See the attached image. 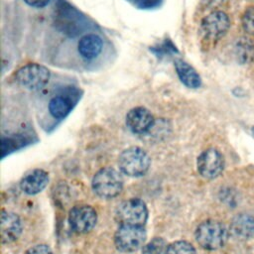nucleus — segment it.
<instances>
[{
  "instance_id": "f257e3e1",
  "label": "nucleus",
  "mask_w": 254,
  "mask_h": 254,
  "mask_svg": "<svg viewBox=\"0 0 254 254\" xmlns=\"http://www.w3.org/2000/svg\"><path fill=\"white\" fill-rule=\"evenodd\" d=\"M229 231L223 223L208 219L201 222L195 230L194 236L198 245L205 250L221 248L227 241Z\"/></svg>"
},
{
  "instance_id": "f03ea898",
  "label": "nucleus",
  "mask_w": 254,
  "mask_h": 254,
  "mask_svg": "<svg viewBox=\"0 0 254 254\" xmlns=\"http://www.w3.org/2000/svg\"><path fill=\"white\" fill-rule=\"evenodd\" d=\"M118 165L121 172L125 175L129 177H141L148 172L151 159L142 148L130 147L120 154Z\"/></svg>"
},
{
  "instance_id": "7ed1b4c3",
  "label": "nucleus",
  "mask_w": 254,
  "mask_h": 254,
  "mask_svg": "<svg viewBox=\"0 0 254 254\" xmlns=\"http://www.w3.org/2000/svg\"><path fill=\"white\" fill-rule=\"evenodd\" d=\"M123 188L121 175L112 168L99 170L92 179L93 191L102 198H112L120 193Z\"/></svg>"
},
{
  "instance_id": "20e7f679",
  "label": "nucleus",
  "mask_w": 254,
  "mask_h": 254,
  "mask_svg": "<svg viewBox=\"0 0 254 254\" xmlns=\"http://www.w3.org/2000/svg\"><path fill=\"white\" fill-rule=\"evenodd\" d=\"M51 78V71L40 64H28L21 66L15 73V81L29 90H40Z\"/></svg>"
},
{
  "instance_id": "39448f33",
  "label": "nucleus",
  "mask_w": 254,
  "mask_h": 254,
  "mask_svg": "<svg viewBox=\"0 0 254 254\" xmlns=\"http://www.w3.org/2000/svg\"><path fill=\"white\" fill-rule=\"evenodd\" d=\"M146 231L143 226L120 224L114 235V243L122 252H134L144 246Z\"/></svg>"
},
{
  "instance_id": "423d86ee",
  "label": "nucleus",
  "mask_w": 254,
  "mask_h": 254,
  "mask_svg": "<svg viewBox=\"0 0 254 254\" xmlns=\"http://www.w3.org/2000/svg\"><path fill=\"white\" fill-rule=\"evenodd\" d=\"M115 217L119 224L144 226L148 219V208L142 199L130 198L118 205Z\"/></svg>"
},
{
  "instance_id": "0eeeda50",
  "label": "nucleus",
  "mask_w": 254,
  "mask_h": 254,
  "mask_svg": "<svg viewBox=\"0 0 254 254\" xmlns=\"http://www.w3.org/2000/svg\"><path fill=\"white\" fill-rule=\"evenodd\" d=\"M230 21L222 11H213L206 15L200 22V32L205 40L218 41L228 31Z\"/></svg>"
},
{
  "instance_id": "6e6552de",
  "label": "nucleus",
  "mask_w": 254,
  "mask_h": 254,
  "mask_svg": "<svg viewBox=\"0 0 254 254\" xmlns=\"http://www.w3.org/2000/svg\"><path fill=\"white\" fill-rule=\"evenodd\" d=\"M197 171L205 179H215L223 171L224 159L222 154L209 148L203 151L197 158Z\"/></svg>"
},
{
  "instance_id": "1a4fd4ad",
  "label": "nucleus",
  "mask_w": 254,
  "mask_h": 254,
  "mask_svg": "<svg viewBox=\"0 0 254 254\" xmlns=\"http://www.w3.org/2000/svg\"><path fill=\"white\" fill-rule=\"evenodd\" d=\"M97 214L89 205H76L68 214V222L71 229L76 233H87L96 224Z\"/></svg>"
},
{
  "instance_id": "9d476101",
  "label": "nucleus",
  "mask_w": 254,
  "mask_h": 254,
  "mask_svg": "<svg viewBox=\"0 0 254 254\" xmlns=\"http://www.w3.org/2000/svg\"><path fill=\"white\" fill-rule=\"evenodd\" d=\"M155 119L151 111L143 106L130 109L126 114V125L134 134H145L154 125Z\"/></svg>"
},
{
  "instance_id": "9b49d317",
  "label": "nucleus",
  "mask_w": 254,
  "mask_h": 254,
  "mask_svg": "<svg viewBox=\"0 0 254 254\" xmlns=\"http://www.w3.org/2000/svg\"><path fill=\"white\" fill-rule=\"evenodd\" d=\"M1 239L3 243H11L18 239L22 232V223L19 216L10 211H2L0 222Z\"/></svg>"
},
{
  "instance_id": "f8f14e48",
  "label": "nucleus",
  "mask_w": 254,
  "mask_h": 254,
  "mask_svg": "<svg viewBox=\"0 0 254 254\" xmlns=\"http://www.w3.org/2000/svg\"><path fill=\"white\" fill-rule=\"evenodd\" d=\"M103 41L96 34H86L77 43V53L85 61L96 59L102 52Z\"/></svg>"
},
{
  "instance_id": "ddd939ff",
  "label": "nucleus",
  "mask_w": 254,
  "mask_h": 254,
  "mask_svg": "<svg viewBox=\"0 0 254 254\" xmlns=\"http://www.w3.org/2000/svg\"><path fill=\"white\" fill-rule=\"evenodd\" d=\"M49 183V174L41 169H36L27 174L20 182L21 190L30 195L41 192Z\"/></svg>"
},
{
  "instance_id": "4468645a",
  "label": "nucleus",
  "mask_w": 254,
  "mask_h": 254,
  "mask_svg": "<svg viewBox=\"0 0 254 254\" xmlns=\"http://www.w3.org/2000/svg\"><path fill=\"white\" fill-rule=\"evenodd\" d=\"M69 95V93H60L50 99L48 108L55 119L65 118L76 104L77 99H74L73 95Z\"/></svg>"
},
{
  "instance_id": "2eb2a0df",
  "label": "nucleus",
  "mask_w": 254,
  "mask_h": 254,
  "mask_svg": "<svg viewBox=\"0 0 254 254\" xmlns=\"http://www.w3.org/2000/svg\"><path fill=\"white\" fill-rule=\"evenodd\" d=\"M229 232L239 240H247L254 235V217L241 213L236 215L230 225Z\"/></svg>"
},
{
  "instance_id": "dca6fc26",
  "label": "nucleus",
  "mask_w": 254,
  "mask_h": 254,
  "mask_svg": "<svg viewBox=\"0 0 254 254\" xmlns=\"http://www.w3.org/2000/svg\"><path fill=\"white\" fill-rule=\"evenodd\" d=\"M175 69L181 82L189 88H198L201 85V78L198 72L183 60L175 61Z\"/></svg>"
},
{
  "instance_id": "f3484780",
  "label": "nucleus",
  "mask_w": 254,
  "mask_h": 254,
  "mask_svg": "<svg viewBox=\"0 0 254 254\" xmlns=\"http://www.w3.org/2000/svg\"><path fill=\"white\" fill-rule=\"evenodd\" d=\"M236 55L241 63L251 62L254 56V46L247 38L240 39L236 44Z\"/></svg>"
},
{
  "instance_id": "a211bd4d",
  "label": "nucleus",
  "mask_w": 254,
  "mask_h": 254,
  "mask_svg": "<svg viewBox=\"0 0 254 254\" xmlns=\"http://www.w3.org/2000/svg\"><path fill=\"white\" fill-rule=\"evenodd\" d=\"M167 242L161 237H155L142 248V254H166Z\"/></svg>"
},
{
  "instance_id": "6ab92c4d",
  "label": "nucleus",
  "mask_w": 254,
  "mask_h": 254,
  "mask_svg": "<svg viewBox=\"0 0 254 254\" xmlns=\"http://www.w3.org/2000/svg\"><path fill=\"white\" fill-rule=\"evenodd\" d=\"M166 254H195V249L190 242L179 240L168 245Z\"/></svg>"
},
{
  "instance_id": "aec40b11",
  "label": "nucleus",
  "mask_w": 254,
  "mask_h": 254,
  "mask_svg": "<svg viewBox=\"0 0 254 254\" xmlns=\"http://www.w3.org/2000/svg\"><path fill=\"white\" fill-rule=\"evenodd\" d=\"M242 27L246 33L254 36V6L249 7L242 16Z\"/></svg>"
},
{
  "instance_id": "412c9836",
  "label": "nucleus",
  "mask_w": 254,
  "mask_h": 254,
  "mask_svg": "<svg viewBox=\"0 0 254 254\" xmlns=\"http://www.w3.org/2000/svg\"><path fill=\"white\" fill-rule=\"evenodd\" d=\"M25 254H54L52 249L46 244H39L29 248Z\"/></svg>"
},
{
  "instance_id": "4be33fe9",
  "label": "nucleus",
  "mask_w": 254,
  "mask_h": 254,
  "mask_svg": "<svg viewBox=\"0 0 254 254\" xmlns=\"http://www.w3.org/2000/svg\"><path fill=\"white\" fill-rule=\"evenodd\" d=\"M27 5L34 8H44L46 7L51 0H23Z\"/></svg>"
},
{
  "instance_id": "5701e85b",
  "label": "nucleus",
  "mask_w": 254,
  "mask_h": 254,
  "mask_svg": "<svg viewBox=\"0 0 254 254\" xmlns=\"http://www.w3.org/2000/svg\"><path fill=\"white\" fill-rule=\"evenodd\" d=\"M252 133H253V135H254V128L252 129Z\"/></svg>"
}]
</instances>
